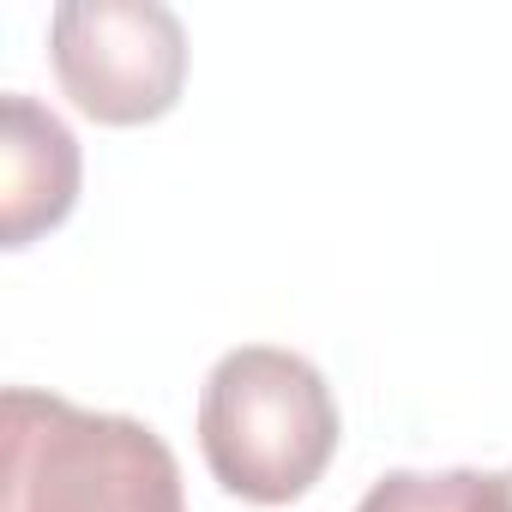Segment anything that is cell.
Listing matches in <instances>:
<instances>
[{
  "label": "cell",
  "mask_w": 512,
  "mask_h": 512,
  "mask_svg": "<svg viewBox=\"0 0 512 512\" xmlns=\"http://www.w3.org/2000/svg\"><path fill=\"white\" fill-rule=\"evenodd\" d=\"M199 452L235 500H302L338 452V398L308 356L241 344L199 392Z\"/></svg>",
  "instance_id": "cell-1"
},
{
  "label": "cell",
  "mask_w": 512,
  "mask_h": 512,
  "mask_svg": "<svg viewBox=\"0 0 512 512\" xmlns=\"http://www.w3.org/2000/svg\"><path fill=\"white\" fill-rule=\"evenodd\" d=\"M7 512H187L181 464L133 416L7 392Z\"/></svg>",
  "instance_id": "cell-2"
},
{
  "label": "cell",
  "mask_w": 512,
  "mask_h": 512,
  "mask_svg": "<svg viewBox=\"0 0 512 512\" xmlns=\"http://www.w3.org/2000/svg\"><path fill=\"white\" fill-rule=\"evenodd\" d=\"M49 61L79 115L145 127L181 103L187 31L157 0H67L49 19Z\"/></svg>",
  "instance_id": "cell-3"
},
{
  "label": "cell",
  "mask_w": 512,
  "mask_h": 512,
  "mask_svg": "<svg viewBox=\"0 0 512 512\" xmlns=\"http://www.w3.org/2000/svg\"><path fill=\"white\" fill-rule=\"evenodd\" d=\"M0 115H7V133H0V235H7V247H31L79 199V139L55 109H43L25 91H13Z\"/></svg>",
  "instance_id": "cell-4"
},
{
  "label": "cell",
  "mask_w": 512,
  "mask_h": 512,
  "mask_svg": "<svg viewBox=\"0 0 512 512\" xmlns=\"http://www.w3.org/2000/svg\"><path fill=\"white\" fill-rule=\"evenodd\" d=\"M356 512H512V476L500 470H392Z\"/></svg>",
  "instance_id": "cell-5"
},
{
  "label": "cell",
  "mask_w": 512,
  "mask_h": 512,
  "mask_svg": "<svg viewBox=\"0 0 512 512\" xmlns=\"http://www.w3.org/2000/svg\"><path fill=\"white\" fill-rule=\"evenodd\" d=\"M506 476H512V470H506Z\"/></svg>",
  "instance_id": "cell-6"
}]
</instances>
